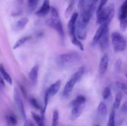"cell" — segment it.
<instances>
[{
  "label": "cell",
  "instance_id": "4dcf8cb0",
  "mask_svg": "<svg viewBox=\"0 0 127 126\" xmlns=\"http://www.w3.org/2000/svg\"><path fill=\"white\" fill-rule=\"evenodd\" d=\"M116 85L127 95V84L122 82H117Z\"/></svg>",
  "mask_w": 127,
  "mask_h": 126
},
{
  "label": "cell",
  "instance_id": "7a4b0ae2",
  "mask_svg": "<svg viewBox=\"0 0 127 126\" xmlns=\"http://www.w3.org/2000/svg\"><path fill=\"white\" fill-rule=\"evenodd\" d=\"M84 72H85V67L84 66H82L70 77L69 79L64 85V90L63 91V96L67 97L69 96L71 92L73 91L76 83L79 82L83 76Z\"/></svg>",
  "mask_w": 127,
  "mask_h": 126
},
{
  "label": "cell",
  "instance_id": "4fadbf2b",
  "mask_svg": "<svg viewBox=\"0 0 127 126\" xmlns=\"http://www.w3.org/2000/svg\"><path fill=\"white\" fill-rule=\"evenodd\" d=\"M107 25H109L107 24H102L100 25L99 27V28H97V30L95 32V35H94V37L93 38V45H95L96 44H97L98 42H99V39L101 37L102 35L103 32H104V29H105V27Z\"/></svg>",
  "mask_w": 127,
  "mask_h": 126
},
{
  "label": "cell",
  "instance_id": "d6986e66",
  "mask_svg": "<svg viewBox=\"0 0 127 126\" xmlns=\"http://www.w3.org/2000/svg\"><path fill=\"white\" fill-rule=\"evenodd\" d=\"M98 114L102 117H104L107 114V106L104 102H100L97 107Z\"/></svg>",
  "mask_w": 127,
  "mask_h": 126
},
{
  "label": "cell",
  "instance_id": "60d3db41",
  "mask_svg": "<svg viewBox=\"0 0 127 126\" xmlns=\"http://www.w3.org/2000/svg\"><path fill=\"white\" fill-rule=\"evenodd\" d=\"M98 1H99V0H93V4L95 6V4H96V3Z\"/></svg>",
  "mask_w": 127,
  "mask_h": 126
},
{
  "label": "cell",
  "instance_id": "52a82bcc",
  "mask_svg": "<svg viewBox=\"0 0 127 126\" xmlns=\"http://www.w3.org/2000/svg\"><path fill=\"white\" fill-rule=\"evenodd\" d=\"M87 26L88 25L84 24L79 19H78L76 26V35L79 40H85L86 38L88 33Z\"/></svg>",
  "mask_w": 127,
  "mask_h": 126
},
{
  "label": "cell",
  "instance_id": "7c38bea8",
  "mask_svg": "<svg viewBox=\"0 0 127 126\" xmlns=\"http://www.w3.org/2000/svg\"><path fill=\"white\" fill-rule=\"evenodd\" d=\"M83 109H84L83 105L72 107L71 112V119L73 121L78 119L81 115Z\"/></svg>",
  "mask_w": 127,
  "mask_h": 126
},
{
  "label": "cell",
  "instance_id": "d4e9b609",
  "mask_svg": "<svg viewBox=\"0 0 127 126\" xmlns=\"http://www.w3.org/2000/svg\"><path fill=\"white\" fill-rule=\"evenodd\" d=\"M126 16H127V0H125V2L122 4L120 7V12H119V18L126 17Z\"/></svg>",
  "mask_w": 127,
  "mask_h": 126
},
{
  "label": "cell",
  "instance_id": "b9f144b4",
  "mask_svg": "<svg viewBox=\"0 0 127 126\" xmlns=\"http://www.w3.org/2000/svg\"><path fill=\"white\" fill-rule=\"evenodd\" d=\"M16 1H17L19 2H20V3H22V2H23L24 0H16Z\"/></svg>",
  "mask_w": 127,
  "mask_h": 126
},
{
  "label": "cell",
  "instance_id": "8fae6325",
  "mask_svg": "<svg viewBox=\"0 0 127 126\" xmlns=\"http://www.w3.org/2000/svg\"><path fill=\"white\" fill-rule=\"evenodd\" d=\"M109 63V55L105 54L100 59L99 66V72L100 75H104L108 69Z\"/></svg>",
  "mask_w": 127,
  "mask_h": 126
},
{
  "label": "cell",
  "instance_id": "277c9868",
  "mask_svg": "<svg viewBox=\"0 0 127 126\" xmlns=\"http://www.w3.org/2000/svg\"><path fill=\"white\" fill-rule=\"evenodd\" d=\"M111 40L115 53L124 51L127 47V41L119 32H113L111 35Z\"/></svg>",
  "mask_w": 127,
  "mask_h": 126
},
{
  "label": "cell",
  "instance_id": "603a6c76",
  "mask_svg": "<svg viewBox=\"0 0 127 126\" xmlns=\"http://www.w3.org/2000/svg\"><path fill=\"white\" fill-rule=\"evenodd\" d=\"M6 119L7 124L10 126H15L17 124V121L16 116L12 113H8L6 115Z\"/></svg>",
  "mask_w": 127,
  "mask_h": 126
},
{
  "label": "cell",
  "instance_id": "3957f363",
  "mask_svg": "<svg viewBox=\"0 0 127 126\" xmlns=\"http://www.w3.org/2000/svg\"><path fill=\"white\" fill-rule=\"evenodd\" d=\"M80 59V55L77 53H68L58 55L56 58V62L61 66L73 64Z\"/></svg>",
  "mask_w": 127,
  "mask_h": 126
},
{
  "label": "cell",
  "instance_id": "836d02e7",
  "mask_svg": "<svg viewBox=\"0 0 127 126\" xmlns=\"http://www.w3.org/2000/svg\"><path fill=\"white\" fill-rule=\"evenodd\" d=\"M111 95V90L109 87H105L102 93V97L104 100H107Z\"/></svg>",
  "mask_w": 127,
  "mask_h": 126
},
{
  "label": "cell",
  "instance_id": "8d00e7d4",
  "mask_svg": "<svg viewBox=\"0 0 127 126\" xmlns=\"http://www.w3.org/2000/svg\"><path fill=\"white\" fill-rule=\"evenodd\" d=\"M19 88H20V90H21V91L22 92V95H23V96H24L26 98H27V90H26V88H25L22 85H20Z\"/></svg>",
  "mask_w": 127,
  "mask_h": 126
},
{
  "label": "cell",
  "instance_id": "ba28073f",
  "mask_svg": "<svg viewBox=\"0 0 127 126\" xmlns=\"http://www.w3.org/2000/svg\"><path fill=\"white\" fill-rule=\"evenodd\" d=\"M99 47L102 51L105 50L109 46V25H107L104 29L101 37L98 42Z\"/></svg>",
  "mask_w": 127,
  "mask_h": 126
},
{
  "label": "cell",
  "instance_id": "484cf974",
  "mask_svg": "<svg viewBox=\"0 0 127 126\" xmlns=\"http://www.w3.org/2000/svg\"><path fill=\"white\" fill-rule=\"evenodd\" d=\"M59 122V112L57 110L55 109L53 112L52 126H58Z\"/></svg>",
  "mask_w": 127,
  "mask_h": 126
},
{
  "label": "cell",
  "instance_id": "ffe728a7",
  "mask_svg": "<svg viewBox=\"0 0 127 126\" xmlns=\"http://www.w3.org/2000/svg\"><path fill=\"white\" fill-rule=\"evenodd\" d=\"M31 116H32V119L34 120L35 122L37 123L38 126H45V118L42 117L40 115L35 113V112H31Z\"/></svg>",
  "mask_w": 127,
  "mask_h": 126
},
{
  "label": "cell",
  "instance_id": "2e32d148",
  "mask_svg": "<svg viewBox=\"0 0 127 126\" xmlns=\"http://www.w3.org/2000/svg\"><path fill=\"white\" fill-rule=\"evenodd\" d=\"M29 22V19L27 17H22V18L20 19L19 20L16 22V23H15L14 25V28L15 30L17 31L22 30L24 28H25L26 25H27V23Z\"/></svg>",
  "mask_w": 127,
  "mask_h": 126
},
{
  "label": "cell",
  "instance_id": "9c48e42d",
  "mask_svg": "<svg viewBox=\"0 0 127 126\" xmlns=\"http://www.w3.org/2000/svg\"><path fill=\"white\" fill-rule=\"evenodd\" d=\"M61 85H62V81L60 80H57L48 87L45 92V95H47L49 99L55 96L60 89Z\"/></svg>",
  "mask_w": 127,
  "mask_h": 126
},
{
  "label": "cell",
  "instance_id": "9a60e30c",
  "mask_svg": "<svg viewBox=\"0 0 127 126\" xmlns=\"http://www.w3.org/2000/svg\"><path fill=\"white\" fill-rule=\"evenodd\" d=\"M0 74H1L2 79H4V80H5L6 82L8 83V84H10V85H12V78H11V77L10 76L9 74L7 73V72L6 71L4 67V65H2V64H0Z\"/></svg>",
  "mask_w": 127,
  "mask_h": 126
},
{
  "label": "cell",
  "instance_id": "7bdbcfd3",
  "mask_svg": "<svg viewBox=\"0 0 127 126\" xmlns=\"http://www.w3.org/2000/svg\"><path fill=\"white\" fill-rule=\"evenodd\" d=\"M125 76H126V77L127 78V74H125Z\"/></svg>",
  "mask_w": 127,
  "mask_h": 126
},
{
  "label": "cell",
  "instance_id": "5bb4252c",
  "mask_svg": "<svg viewBox=\"0 0 127 126\" xmlns=\"http://www.w3.org/2000/svg\"><path fill=\"white\" fill-rule=\"evenodd\" d=\"M38 75V66L35 65L31 69L29 73V78L33 84H35L37 82Z\"/></svg>",
  "mask_w": 127,
  "mask_h": 126
},
{
  "label": "cell",
  "instance_id": "e575fe53",
  "mask_svg": "<svg viewBox=\"0 0 127 126\" xmlns=\"http://www.w3.org/2000/svg\"><path fill=\"white\" fill-rule=\"evenodd\" d=\"M73 7H74V2H71L69 3L68 6L67 7L65 11V16L66 17H68V16L71 14L73 9Z\"/></svg>",
  "mask_w": 127,
  "mask_h": 126
},
{
  "label": "cell",
  "instance_id": "30bf717a",
  "mask_svg": "<svg viewBox=\"0 0 127 126\" xmlns=\"http://www.w3.org/2000/svg\"><path fill=\"white\" fill-rule=\"evenodd\" d=\"M50 8L49 0H44L40 8L35 12V15L39 17H45L50 11Z\"/></svg>",
  "mask_w": 127,
  "mask_h": 126
},
{
  "label": "cell",
  "instance_id": "ab89813d",
  "mask_svg": "<svg viewBox=\"0 0 127 126\" xmlns=\"http://www.w3.org/2000/svg\"><path fill=\"white\" fill-rule=\"evenodd\" d=\"M25 121L26 122H25L24 126H35L33 122L31 121H30V120H26Z\"/></svg>",
  "mask_w": 127,
  "mask_h": 126
},
{
  "label": "cell",
  "instance_id": "f6af8a7d",
  "mask_svg": "<svg viewBox=\"0 0 127 126\" xmlns=\"http://www.w3.org/2000/svg\"></svg>",
  "mask_w": 127,
  "mask_h": 126
},
{
  "label": "cell",
  "instance_id": "74e56055",
  "mask_svg": "<svg viewBox=\"0 0 127 126\" xmlns=\"http://www.w3.org/2000/svg\"><path fill=\"white\" fill-rule=\"evenodd\" d=\"M121 111L124 113H127V101H125L122 105L121 107Z\"/></svg>",
  "mask_w": 127,
  "mask_h": 126
},
{
  "label": "cell",
  "instance_id": "6da1fadb",
  "mask_svg": "<svg viewBox=\"0 0 127 126\" xmlns=\"http://www.w3.org/2000/svg\"><path fill=\"white\" fill-rule=\"evenodd\" d=\"M96 13V22L97 24L99 25L102 24L109 25L115 14V5L110 4L107 6L103 7Z\"/></svg>",
  "mask_w": 127,
  "mask_h": 126
},
{
  "label": "cell",
  "instance_id": "44dd1931",
  "mask_svg": "<svg viewBox=\"0 0 127 126\" xmlns=\"http://www.w3.org/2000/svg\"><path fill=\"white\" fill-rule=\"evenodd\" d=\"M31 38V36H26V37H24L22 38H20L19 40L17 41L16 43H14L13 46V49H16L17 48H20L21 46L23 45L25 43L27 42L28 40H29Z\"/></svg>",
  "mask_w": 127,
  "mask_h": 126
},
{
  "label": "cell",
  "instance_id": "5b68a950",
  "mask_svg": "<svg viewBox=\"0 0 127 126\" xmlns=\"http://www.w3.org/2000/svg\"><path fill=\"white\" fill-rule=\"evenodd\" d=\"M13 96H14V100L15 104H16L17 108L18 109L19 112L21 114V116L23 118L24 121L27 120V116H26V111H25L24 106L23 102L21 99V95H20L19 90L16 87L14 88L13 91Z\"/></svg>",
  "mask_w": 127,
  "mask_h": 126
},
{
  "label": "cell",
  "instance_id": "7402d4cb",
  "mask_svg": "<svg viewBox=\"0 0 127 126\" xmlns=\"http://www.w3.org/2000/svg\"><path fill=\"white\" fill-rule=\"evenodd\" d=\"M55 30H56L58 33L59 34L60 37L61 39L62 40H64V30H63V25H62V22L61 21L60 22H58L57 24L55 25V26L54 27Z\"/></svg>",
  "mask_w": 127,
  "mask_h": 126
},
{
  "label": "cell",
  "instance_id": "ac0fdd59",
  "mask_svg": "<svg viewBox=\"0 0 127 126\" xmlns=\"http://www.w3.org/2000/svg\"><path fill=\"white\" fill-rule=\"evenodd\" d=\"M86 101V98L83 95H79V96H77L74 100H73V101H71L69 103V106L73 107V106H79V105H83V104H84V103Z\"/></svg>",
  "mask_w": 127,
  "mask_h": 126
},
{
  "label": "cell",
  "instance_id": "8992f818",
  "mask_svg": "<svg viewBox=\"0 0 127 126\" xmlns=\"http://www.w3.org/2000/svg\"><path fill=\"white\" fill-rule=\"evenodd\" d=\"M78 17H79V14L76 12H74L71 15V17L68 23V32H69L71 39H73V38L76 37V22Z\"/></svg>",
  "mask_w": 127,
  "mask_h": 126
},
{
  "label": "cell",
  "instance_id": "cb8c5ba5",
  "mask_svg": "<svg viewBox=\"0 0 127 126\" xmlns=\"http://www.w3.org/2000/svg\"><path fill=\"white\" fill-rule=\"evenodd\" d=\"M122 93L121 92H118L115 95V101L114 103V109H118L120 106V103H121L122 100Z\"/></svg>",
  "mask_w": 127,
  "mask_h": 126
},
{
  "label": "cell",
  "instance_id": "d6a6232c",
  "mask_svg": "<svg viewBox=\"0 0 127 126\" xmlns=\"http://www.w3.org/2000/svg\"><path fill=\"white\" fill-rule=\"evenodd\" d=\"M38 0H27V4L29 9L32 11L36 8L38 4Z\"/></svg>",
  "mask_w": 127,
  "mask_h": 126
},
{
  "label": "cell",
  "instance_id": "f546056e",
  "mask_svg": "<svg viewBox=\"0 0 127 126\" xmlns=\"http://www.w3.org/2000/svg\"><path fill=\"white\" fill-rule=\"evenodd\" d=\"M29 100L30 104H31V106H32V107H33L35 109H36L37 110H40V111L42 110V107H41V106H40V105L38 104L37 100H36L35 98L31 97Z\"/></svg>",
  "mask_w": 127,
  "mask_h": 126
},
{
  "label": "cell",
  "instance_id": "83f0119b",
  "mask_svg": "<svg viewBox=\"0 0 127 126\" xmlns=\"http://www.w3.org/2000/svg\"><path fill=\"white\" fill-rule=\"evenodd\" d=\"M115 111L112 110L109 115V121H108L107 126H115Z\"/></svg>",
  "mask_w": 127,
  "mask_h": 126
},
{
  "label": "cell",
  "instance_id": "d590c367",
  "mask_svg": "<svg viewBox=\"0 0 127 126\" xmlns=\"http://www.w3.org/2000/svg\"><path fill=\"white\" fill-rule=\"evenodd\" d=\"M108 1H109V0H100L99 6H98L96 12H99V11H100V10H101L103 7H105V4H107V2Z\"/></svg>",
  "mask_w": 127,
  "mask_h": 126
},
{
  "label": "cell",
  "instance_id": "4316f807",
  "mask_svg": "<svg viewBox=\"0 0 127 126\" xmlns=\"http://www.w3.org/2000/svg\"><path fill=\"white\" fill-rule=\"evenodd\" d=\"M120 28L122 32H125L127 29V16L126 17H120Z\"/></svg>",
  "mask_w": 127,
  "mask_h": 126
},
{
  "label": "cell",
  "instance_id": "f35d334b",
  "mask_svg": "<svg viewBox=\"0 0 127 126\" xmlns=\"http://www.w3.org/2000/svg\"><path fill=\"white\" fill-rule=\"evenodd\" d=\"M4 86H5L4 80V79H2V77H1V74H0V90H1V89L3 88Z\"/></svg>",
  "mask_w": 127,
  "mask_h": 126
},
{
  "label": "cell",
  "instance_id": "1f68e13d",
  "mask_svg": "<svg viewBox=\"0 0 127 126\" xmlns=\"http://www.w3.org/2000/svg\"><path fill=\"white\" fill-rule=\"evenodd\" d=\"M122 65V59H117V61L115 62V65H114V70H115V72L119 73L121 71Z\"/></svg>",
  "mask_w": 127,
  "mask_h": 126
},
{
  "label": "cell",
  "instance_id": "f1b7e54d",
  "mask_svg": "<svg viewBox=\"0 0 127 126\" xmlns=\"http://www.w3.org/2000/svg\"><path fill=\"white\" fill-rule=\"evenodd\" d=\"M71 40L72 44L78 47L81 51H84V46L81 42L80 40H79L77 37H76V38H73V39H71Z\"/></svg>",
  "mask_w": 127,
  "mask_h": 126
},
{
  "label": "cell",
  "instance_id": "e0dca14e",
  "mask_svg": "<svg viewBox=\"0 0 127 126\" xmlns=\"http://www.w3.org/2000/svg\"><path fill=\"white\" fill-rule=\"evenodd\" d=\"M93 4V0H79L78 7L81 11H84L89 8Z\"/></svg>",
  "mask_w": 127,
  "mask_h": 126
},
{
  "label": "cell",
  "instance_id": "ee69618b",
  "mask_svg": "<svg viewBox=\"0 0 127 126\" xmlns=\"http://www.w3.org/2000/svg\"><path fill=\"white\" fill-rule=\"evenodd\" d=\"M99 126V125H97V126Z\"/></svg>",
  "mask_w": 127,
  "mask_h": 126
}]
</instances>
